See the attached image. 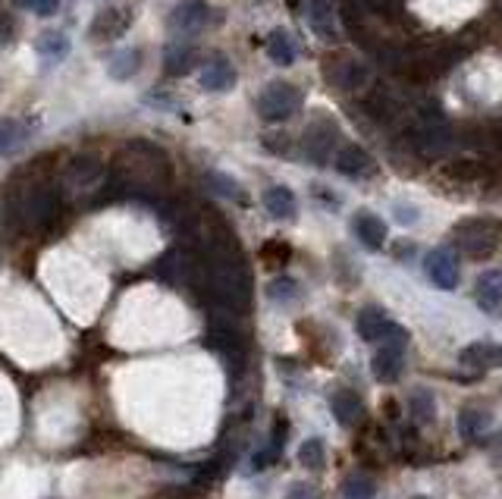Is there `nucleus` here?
Here are the masks:
<instances>
[{"label": "nucleus", "mask_w": 502, "mask_h": 499, "mask_svg": "<svg viewBox=\"0 0 502 499\" xmlns=\"http://www.w3.org/2000/svg\"><path fill=\"white\" fill-rule=\"evenodd\" d=\"M342 494H346V499H374L376 484L365 475V471H355V475H349L346 481H342Z\"/></svg>", "instance_id": "obj_26"}, {"label": "nucleus", "mask_w": 502, "mask_h": 499, "mask_svg": "<svg viewBox=\"0 0 502 499\" xmlns=\"http://www.w3.org/2000/svg\"><path fill=\"white\" fill-rule=\"evenodd\" d=\"M499 301H502V273L490 271L478 280V305L484 308V311H497Z\"/></svg>", "instance_id": "obj_19"}, {"label": "nucleus", "mask_w": 502, "mask_h": 499, "mask_svg": "<svg viewBox=\"0 0 502 499\" xmlns=\"http://www.w3.org/2000/svg\"><path fill=\"white\" fill-rule=\"evenodd\" d=\"M424 271L431 277V283L446 289V292L459 286V261H455L452 248H433V252H427Z\"/></svg>", "instance_id": "obj_7"}, {"label": "nucleus", "mask_w": 502, "mask_h": 499, "mask_svg": "<svg viewBox=\"0 0 502 499\" xmlns=\"http://www.w3.org/2000/svg\"><path fill=\"white\" fill-rule=\"evenodd\" d=\"M35 51L44 63H60L66 54H70V38L63 32H44L35 42Z\"/></svg>", "instance_id": "obj_18"}, {"label": "nucleus", "mask_w": 502, "mask_h": 499, "mask_svg": "<svg viewBox=\"0 0 502 499\" xmlns=\"http://www.w3.org/2000/svg\"><path fill=\"white\" fill-rule=\"evenodd\" d=\"M455 245L468 254V258H490L499 245V223L487 220V217H471L455 226Z\"/></svg>", "instance_id": "obj_1"}, {"label": "nucleus", "mask_w": 502, "mask_h": 499, "mask_svg": "<svg viewBox=\"0 0 502 499\" xmlns=\"http://www.w3.org/2000/svg\"><path fill=\"white\" fill-rule=\"evenodd\" d=\"M101 173H104L101 161H95V157H88V154L76 157V161L66 167V176H70L72 182H79V186H91V182H101Z\"/></svg>", "instance_id": "obj_20"}, {"label": "nucleus", "mask_w": 502, "mask_h": 499, "mask_svg": "<svg viewBox=\"0 0 502 499\" xmlns=\"http://www.w3.org/2000/svg\"><path fill=\"white\" fill-rule=\"evenodd\" d=\"M138 69H142V51L138 48H126V51H120V54H114L110 57V67H107L110 76L120 79V82L132 79Z\"/></svg>", "instance_id": "obj_21"}, {"label": "nucleus", "mask_w": 502, "mask_h": 499, "mask_svg": "<svg viewBox=\"0 0 502 499\" xmlns=\"http://www.w3.org/2000/svg\"><path fill=\"white\" fill-rule=\"evenodd\" d=\"M442 176L449 180H459V182H478L484 176V167L478 161H468V157H455L442 167Z\"/></svg>", "instance_id": "obj_24"}, {"label": "nucleus", "mask_w": 502, "mask_h": 499, "mask_svg": "<svg viewBox=\"0 0 502 499\" xmlns=\"http://www.w3.org/2000/svg\"><path fill=\"white\" fill-rule=\"evenodd\" d=\"M408 411L418 424H431L437 418V402H433V393L431 390H414L408 396Z\"/></svg>", "instance_id": "obj_23"}, {"label": "nucleus", "mask_w": 502, "mask_h": 499, "mask_svg": "<svg viewBox=\"0 0 502 499\" xmlns=\"http://www.w3.org/2000/svg\"><path fill=\"white\" fill-rule=\"evenodd\" d=\"M455 428H459V437L461 439H478L480 433L490 428V411L468 405V409L459 411V421H455Z\"/></svg>", "instance_id": "obj_17"}, {"label": "nucleus", "mask_w": 502, "mask_h": 499, "mask_svg": "<svg viewBox=\"0 0 502 499\" xmlns=\"http://www.w3.org/2000/svg\"><path fill=\"white\" fill-rule=\"evenodd\" d=\"M204 180H208V186L214 189L217 195H223V199H233V201H246V195H242L239 182H236V180H229L227 173H208V176H204Z\"/></svg>", "instance_id": "obj_29"}, {"label": "nucleus", "mask_w": 502, "mask_h": 499, "mask_svg": "<svg viewBox=\"0 0 502 499\" xmlns=\"http://www.w3.org/2000/svg\"><path fill=\"white\" fill-rule=\"evenodd\" d=\"M308 19L321 38H333V0H308Z\"/></svg>", "instance_id": "obj_22"}, {"label": "nucleus", "mask_w": 502, "mask_h": 499, "mask_svg": "<svg viewBox=\"0 0 502 499\" xmlns=\"http://www.w3.org/2000/svg\"><path fill=\"white\" fill-rule=\"evenodd\" d=\"M267 57L276 63V67H293L295 57H299V48H295L293 35L286 29H274L267 38Z\"/></svg>", "instance_id": "obj_16"}, {"label": "nucleus", "mask_w": 502, "mask_h": 499, "mask_svg": "<svg viewBox=\"0 0 502 499\" xmlns=\"http://www.w3.org/2000/svg\"><path fill=\"white\" fill-rule=\"evenodd\" d=\"M23 6H29L32 13H38V16H51V13L60 10L63 0H19Z\"/></svg>", "instance_id": "obj_32"}, {"label": "nucleus", "mask_w": 502, "mask_h": 499, "mask_svg": "<svg viewBox=\"0 0 502 499\" xmlns=\"http://www.w3.org/2000/svg\"><path fill=\"white\" fill-rule=\"evenodd\" d=\"M195 67V51L191 48H167V57H163V69L167 76H186V72Z\"/></svg>", "instance_id": "obj_25"}, {"label": "nucleus", "mask_w": 502, "mask_h": 499, "mask_svg": "<svg viewBox=\"0 0 502 499\" xmlns=\"http://www.w3.org/2000/svg\"><path fill=\"white\" fill-rule=\"evenodd\" d=\"M352 233L367 252H380L386 245V223L371 211H358L352 217Z\"/></svg>", "instance_id": "obj_10"}, {"label": "nucleus", "mask_w": 502, "mask_h": 499, "mask_svg": "<svg viewBox=\"0 0 502 499\" xmlns=\"http://www.w3.org/2000/svg\"><path fill=\"white\" fill-rule=\"evenodd\" d=\"M393 214H395V220L402 223V226H412V223H418V217L421 211L414 205H405V201H399V205L393 208Z\"/></svg>", "instance_id": "obj_33"}, {"label": "nucleus", "mask_w": 502, "mask_h": 499, "mask_svg": "<svg viewBox=\"0 0 502 499\" xmlns=\"http://www.w3.org/2000/svg\"><path fill=\"white\" fill-rule=\"evenodd\" d=\"M412 499H431V496H421V494H418V496H412Z\"/></svg>", "instance_id": "obj_36"}, {"label": "nucleus", "mask_w": 502, "mask_h": 499, "mask_svg": "<svg viewBox=\"0 0 502 499\" xmlns=\"http://www.w3.org/2000/svg\"><path fill=\"white\" fill-rule=\"evenodd\" d=\"M330 409H333V418L342 428H352V424H358L361 415H365L361 399L355 396L352 390H336L333 396H330Z\"/></svg>", "instance_id": "obj_14"}, {"label": "nucleus", "mask_w": 502, "mask_h": 499, "mask_svg": "<svg viewBox=\"0 0 502 499\" xmlns=\"http://www.w3.org/2000/svg\"><path fill=\"white\" fill-rule=\"evenodd\" d=\"M25 139H29V129L23 126L19 120H0V154L19 148Z\"/></svg>", "instance_id": "obj_27"}, {"label": "nucleus", "mask_w": 502, "mask_h": 499, "mask_svg": "<svg viewBox=\"0 0 502 499\" xmlns=\"http://www.w3.org/2000/svg\"><path fill=\"white\" fill-rule=\"evenodd\" d=\"M267 292H270V299H274V301H280V305H289V301L299 299L302 289H299V283H295L293 277H276L274 283H270Z\"/></svg>", "instance_id": "obj_30"}, {"label": "nucleus", "mask_w": 502, "mask_h": 499, "mask_svg": "<svg viewBox=\"0 0 502 499\" xmlns=\"http://www.w3.org/2000/svg\"><path fill=\"white\" fill-rule=\"evenodd\" d=\"M210 19V6L208 0H180V4L170 10L167 25L170 32H180V35H195L208 25Z\"/></svg>", "instance_id": "obj_6"}, {"label": "nucleus", "mask_w": 502, "mask_h": 499, "mask_svg": "<svg viewBox=\"0 0 502 499\" xmlns=\"http://www.w3.org/2000/svg\"><path fill=\"white\" fill-rule=\"evenodd\" d=\"M490 456H493V465H499L502 468V430L493 437V443H490Z\"/></svg>", "instance_id": "obj_35"}, {"label": "nucleus", "mask_w": 502, "mask_h": 499, "mask_svg": "<svg viewBox=\"0 0 502 499\" xmlns=\"http://www.w3.org/2000/svg\"><path fill=\"white\" fill-rule=\"evenodd\" d=\"M286 499H321V494H317V487H311V484H293Z\"/></svg>", "instance_id": "obj_34"}, {"label": "nucleus", "mask_w": 502, "mask_h": 499, "mask_svg": "<svg viewBox=\"0 0 502 499\" xmlns=\"http://www.w3.org/2000/svg\"><path fill=\"white\" fill-rule=\"evenodd\" d=\"M264 258L270 261V264H286L289 261V254H293V248L286 245V242H280V239H270L267 245H264Z\"/></svg>", "instance_id": "obj_31"}, {"label": "nucleus", "mask_w": 502, "mask_h": 499, "mask_svg": "<svg viewBox=\"0 0 502 499\" xmlns=\"http://www.w3.org/2000/svg\"><path fill=\"white\" fill-rule=\"evenodd\" d=\"M302 107V91L293 82H270L257 97V114L267 123H286Z\"/></svg>", "instance_id": "obj_2"}, {"label": "nucleus", "mask_w": 502, "mask_h": 499, "mask_svg": "<svg viewBox=\"0 0 502 499\" xmlns=\"http://www.w3.org/2000/svg\"><path fill=\"white\" fill-rule=\"evenodd\" d=\"M57 214H60V195H57V189H32L29 195H25L23 201V220L29 223V226L35 229H48L51 223L57 220Z\"/></svg>", "instance_id": "obj_4"}, {"label": "nucleus", "mask_w": 502, "mask_h": 499, "mask_svg": "<svg viewBox=\"0 0 502 499\" xmlns=\"http://www.w3.org/2000/svg\"><path fill=\"white\" fill-rule=\"evenodd\" d=\"M333 167L339 170L342 176H352V180H361V176L374 173V157L367 154L361 144H346V148L336 154Z\"/></svg>", "instance_id": "obj_12"}, {"label": "nucleus", "mask_w": 502, "mask_h": 499, "mask_svg": "<svg viewBox=\"0 0 502 499\" xmlns=\"http://www.w3.org/2000/svg\"><path fill=\"white\" fill-rule=\"evenodd\" d=\"M459 361L461 365H468V367H484V371H493V367H502V346H497V343H471L468 349H461Z\"/></svg>", "instance_id": "obj_15"}, {"label": "nucleus", "mask_w": 502, "mask_h": 499, "mask_svg": "<svg viewBox=\"0 0 502 499\" xmlns=\"http://www.w3.org/2000/svg\"><path fill=\"white\" fill-rule=\"evenodd\" d=\"M299 462L305 465V468H311V471H323V465H327V452H323V439H305L302 443V449H299Z\"/></svg>", "instance_id": "obj_28"}, {"label": "nucleus", "mask_w": 502, "mask_h": 499, "mask_svg": "<svg viewBox=\"0 0 502 499\" xmlns=\"http://www.w3.org/2000/svg\"><path fill=\"white\" fill-rule=\"evenodd\" d=\"M371 367L380 383H395L402 377V367H405V343H383L374 352Z\"/></svg>", "instance_id": "obj_9"}, {"label": "nucleus", "mask_w": 502, "mask_h": 499, "mask_svg": "<svg viewBox=\"0 0 502 499\" xmlns=\"http://www.w3.org/2000/svg\"><path fill=\"white\" fill-rule=\"evenodd\" d=\"M264 208L274 220H295L299 217V201L289 186H270L264 192Z\"/></svg>", "instance_id": "obj_13"}, {"label": "nucleus", "mask_w": 502, "mask_h": 499, "mask_svg": "<svg viewBox=\"0 0 502 499\" xmlns=\"http://www.w3.org/2000/svg\"><path fill=\"white\" fill-rule=\"evenodd\" d=\"M339 139V129H336L333 120H327V116H317L311 126L305 129V157L311 163H327V157L333 154V144Z\"/></svg>", "instance_id": "obj_5"}, {"label": "nucleus", "mask_w": 502, "mask_h": 499, "mask_svg": "<svg viewBox=\"0 0 502 499\" xmlns=\"http://www.w3.org/2000/svg\"><path fill=\"white\" fill-rule=\"evenodd\" d=\"M129 23H132V13L126 10V6H107V10H101L95 16V23H91V29H88V38L91 42H116V38L129 29Z\"/></svg>", "instance_id": "obj_8"}, {"label": "nucleus", "mask_w": 502, "mask_h": 499, "mask_svg": "<svg viewBox=\"0 0 502 499\" xmlns=\"http://www.w3.org/2000/svg\"><path fill=\"white\" fill-rule=\"evenodd\" d=\"M355 330H358V337L365 339V343H405L408 346V333L374 305L361 308L358 318H355Z\"/></svg>", "instance_id": "obj_3"}, {"label": "nucleus", "mask_w": 502, "mask_h": 499, "mask_svg": "<svg viewBox=\"0 0 502 499\" xmlns=\"http://www.w3.org/2000/svg\"><path fill=\"white\" fill-rule=\"evenodd\" d=\"M198 79H201L204 91L220 95V91H229L236 85V69L227 57H210V60L201 67V72H198Z\"/></svg>", "instance_id": "obj_11"}]
</instances>
